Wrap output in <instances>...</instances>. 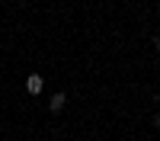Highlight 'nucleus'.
Instances as JSON below:
<instances>
[{"label":"nucleus","mask_w":160,"mask_h":141,"mask_svg":"<svg viewBox=\"0 0 160 141\" xmlns=\"http://www.w3.org/2000/svg\"><path fill=\"white\" fill-rule=\"evenodd\" d=\"M154 48H160V35H154Z\"/></svg>","instance_id":"obj_3"},{"label":"nucleus","mask_w":160,"mask_h":141,"mask_svg":"<svg viewBox=\"0 0 160 141\" xmlns=\"http://www.w3.org/2000/svg\"><path fill=\"white\" fill-rule=\"evenodd\" d=\"M154 122H157V125H160V112H157V119H154Z\"/></svg>","instance_id":"obj_4"},{"label":"nucleus","mask_w":160,"mask_h":141,"mask_svg":"<svg viewBox=\"0 0 160 141\" xmlns=\"http://www.w3.org/2000/svg\"><path fill=\"white\" fill-rule=\"evenodd\" d=\"M26 90H29L32 96H38V93H42V90H45V80H42V74H29V77H26Z\"/></svg>","instance_id":"obj_1"},{"label":"nucleus","mask_w":160,"mask_h":141,"mask_svg":"<svg viewBox=\"0 0 160 141\" xmlns=\"http://www.w3.org/2000/svg\"><path fill=\"white\" fill-rule=\"evenodd\" d=\"M64 106H68V96H64V93H55V96H51L48 99V112H64Z\"/></svg>","instance_id":"obj_2"}]
</instances>
